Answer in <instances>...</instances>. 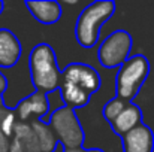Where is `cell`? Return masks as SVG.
I'll return each mask as SVG.
<instances>
[{"label": "cell", "mask_w": 154, "mask_h": 152, "mask_svg": "<svg viewBox=\"0 0 154 152\" xmlns=\"http://www.w3.org/2000/svg\"><path fill=\"white\" fill-rule=\"evenodd\" d=\"M29 69L32 82L39 93H51L60 87L61 72L58 70L55 54L48 43H39L32 49Z\"/></svg>", "instance_id": "1"}, {"label": "cell", "mask_w": 154, "mask_h": 152, "mask_svg": "<svg viewBox=\"0 0 154 152\" xmlns=\"http://www.w3.org/2000/svg\"><path fill=\"white\" fill-rule=\"evenodd\" d=\"M115 3L111 0H100L90 3L78 16L75 25V37L84 48H93L99 39L102 25L112 16Z\"/></svg>", "instance_id": "2"}, {"label": "cell", "mask_w": 154, "mask_h": 152, "mask_svg": "<svg viewBox=\"0 0 154 152\" xmlns=\"http://www.w3.org/2000/svg\"><path fill=\"white\" fill-rule=\"evenodd\" d=\"M148 72H150V63L144 55L138 54L129 57L120 66L115 78L117 96L126 101L132 100L141 90L142 84L145 82Z\"/></svg>", "instance_id": "3"}, {"label": "cell", "mask_w": 154, "mask_h": 152, "mask_svg": "<svg viewBox=\"0 0 154 152\" xmlns=\"http://www.w3.org/2000/svg\"><path fill=\"white\" fill-rule=\"evenodd\" d=\"M50 128L52 130L58 143L63 145L64 149L81 148L84 142V131L75 113V109L69 106H63L54 110L50 116Z\"/></svg>", "instance_id": "4"}, {"label": "cell", "mask_w": 154, "mask_h": 152, "mask_svg": "<svg viewBox=\"0 0 154 152\" xmlns=\"http://www.w3.org/2000/svg\"><path fill=\"white\" fill-rule=\"evenodd\" d=\"M132 36L126 30L112 31L99 46L97 58L99 63L106 69L120 67L127 58L132 51Z\"/></svg>", "instance_id": "5"}, {"label": "cell", "mask_w": 154, "mask_h": 152, "mask_svg": "<svg viewBox=\"0 0 154 152\" xmlns=\"http://www.w3.org/2000/svg\"><path fill=\"white\" fill-rule=\"evenodd\" d=\"M60 82L72 85V87L84 91L85 94L91 96L100 87V76H99L97 70L88 64L72 63L63 69Z\"/></svg>", "instance_id": "6"}, {"label": "cell", "mask_w": 154, "mask_h": 152, "mask_svg": "<svg viewBox=\"0 0 154 152\" xmlns=\"http://www.w3.org/2000/svg\"><path fill=\"white\" fill-rule=\"evenodd\" d=\"M50 110V101L44 93H32L26 99L20 101L15 107V116L21 122H35L39 119H44L45 115Z\"/></svg>", "instance_id": "7"}, {"label": "cell", "mask_w": 154, "mask_h": 152, "mask_svg": "<svg viewBox=\"0 0 154 152\" xmlns=\"http://www.w3.org/2000/svg\"><path fill=\"white\" fill-rule=\"evenodd\" d=\"M123 151L124 152H153L154 134L151 128L145 124H139L129 133L123 136Z\"/></svg>", "instance_id": "8"}, {"label": "cell", "mask_w": 154, "mask_h": 152, "mask_svg": "<svg viewBox=\"0 0 154 152\" xmlns=\"http://www.w3.org/2000/svg\"><path fill=\"white\" fill-rule=\"evenodd\" d=\"M21 52L23 48L17 36L6 28H0V67L15 66L21 57Z\"/></svg>", "instance_id": "9"}, {"label": "cell", "mask_w": 154, "mask_h": 152, "mask_svg": "<svg viewBox=\"0 0 154 152\" xmlns=\"http://www.w3.org/2000/svg\"><path fill=\"white\" fill-rule=\"evenodd\" d=\"M26 6L41 24L51 25L61 18V4L57 1H26Z\"/></svg>", "instance_id": "10"}, {"label": "cell", "mask_w": 154, "mask_h": 152, "mask_svg": "<svg viewBox=\"0 0 154 152\" xmlns=\"http://www.w3.org/2000/svg\"><path fill=\"white\" fill-rule=\"evenodd\" d=\"M142 119V113L141 109L138 106H135L133 103H127V106L123 109V112L111 122L114 133L124 136L126 133H129L130 130H133L135 127H138L141 124Z\"/></svg>", "instance_id": "11"}, {"label": "cell", "mask_w": 154, "mask_h": 152, "mask_svg": "<svg viewBox=\"0 0 154 152\" xmlns=\"http://www.w3.org/2000/svg\"><path fill=\"white\" fill-rule=\"evenodd\" d=\"M33 133L36 134L38 143H39V151L41 152H52L54 148L57 146V139L52 133V130L50 128L48 124L42 122V121H35L30 122Z\"/></svg>", "instance_id": "12"}, {"label": "cell", "mask_w": 154, "mask_h": 152, "mask_svg": "<svg viewBox=\"0 0 154 152\" xmlns=\"http://www.w3.org/2000/svg\"><path fill=\"white\" fill-rule=\"evenodd\" d=\"M126 106H127V101L126 100H123L120 97H114L112 100H109L103 106V116H105V119L111 124L123 112V109Z\"/></svg>", "instance_id": "13"}, {"label": "cell", "mask_w": 154, "mask_h": 152, "mask_svg": "<svg viewBox=\"0 0 154 152\" xmlns=\"http://www.w3.org/2000/svg\"><path fill=\"white\" fill-rule=\"evenodd\" d=\"M15 124H17L15 112H12V110H5L3 115H2V118H0V130H2V133H3L8 139L12 137Z\"/></svg>", "instance_id": "14"}, {"label": "cell", "mask_w": 154, "mask_h": 152, "mask_svg": "<svg viewBox=\"0 0 154 152\" xmlns=\"http://www.w3.org/2000/svg\"><path fill=\"white\" fill-rule=\"evenodd\" d=\"M3 112H5V109L2 107L0 109V118H2V115H3ZM9 139L2 133V130H0V152H9Z\"/></svg>", "instance_id": "15"}, {"label": "cell", "mask_w": 154, "mask_h": 152, "mask_svg": "<svg viewBox=\"0 0 154 152\" xmlns=\"http://www.w3.org/2000/svg\"><path fill=\"white\" fill-rule=\"evenodd\" d=\"M64 152H105L102 149H84L82 146L81 148H75V149H64Z\"/></svg>", "instance_id": "16"}, {"label": "cell", "mask_w": 154, "mask_h": 152, "mask_svg": "<svg viewBox=\"0 0 154 152\" xmlns=\"http://www.w3.org/2000/svg\"><path fill=\"white\" fill-rule=\"evenodd\" d=\"M6 88H8V81H6V78L3 76V73H0V94L5 93Z\"/></svg>", "instance_id": "17"}, {"label": "cell", "mask_w": 154, "mask_h": 152, "mask_svg": "<svg viewBox=\"0 0 154 152\" xmlns=\"http://www.w3.org/2000/svg\"><path fill=\"white\" fill-rule=\"evenodd\" d=\"M2 10H3V3L0 1V13H2Z\"/></svg>", "instance_id": "18"}, {"label": "cell", "mask_w": 154, "mask_h": 152, "mask_svg": "<svg viewBox=\"0 0 154 152\" xmlns=\"http://www.w3.org/2000/svg\"><path fill=\"white\" fill-rule=\"evenodd\" d=\"M0 109H2V99H0Z\"/></svg>", "instance_id": "19"}]
</instances>
